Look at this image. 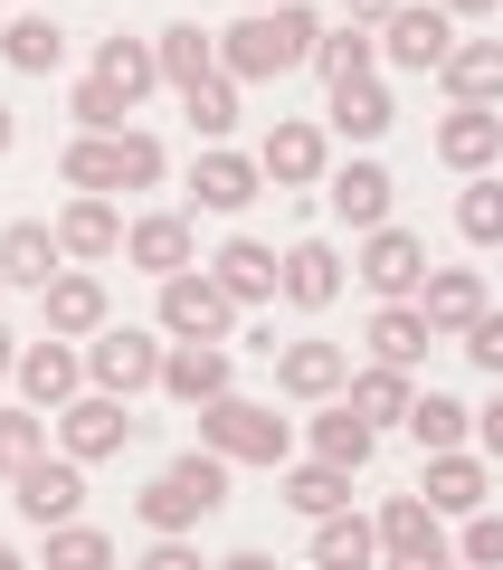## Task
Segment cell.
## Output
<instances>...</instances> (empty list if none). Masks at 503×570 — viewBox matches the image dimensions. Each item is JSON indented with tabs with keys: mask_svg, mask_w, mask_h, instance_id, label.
Here are the masks:
<instances>
[{
	"mask_svg": "<svg viewBox=\"0 0 503 570\" xmlns=\"http://www.w3.org/2000/svg\"><path fill=\"white\" fill-rule=\"evenodd\" d=\"M446 570H465V561H446Z\"/></svg>",
	"mask_w": 503,
	"mask_h": 570,
	"instance_id": "57",
	"label": "cell"
},
{
	"mask_svg": "<svg viewBox=\"0 0 503 570\" xmlns=\"http://www.w3.org/2000/svg\"><path fill=\"white\" fill-rule=\"evenodd\" d=\"M228 324H238V305L219 295V276H209V266L161 276V343H228Z\"/></svg>",
	"mask_w": 503,
	"mask_h": 570,
	"instance_id": "6",
	"label": "cell"
},
{
	"mask_svg": "<svg viewBox=\"0 0 503 570\" xmlns=\"http://www.w3.org/2000/svg\"><path fill=\"white\" fill-rule=\"evenodd\" d=\"M67 115H77V134H124V115H134V105H124L115 86L77 77V86H67Z\"/></svg>",
	"mask_w": 503,
	"mask_h": 570,
	"instance_id": "43",
	"label": "cell"
},
{
	"mask_svg": "<svg viewBox=\"0 0 503 570\" xmlns=\"http://www.w3.org/2000/svg\"><path fill=\"white\" fill-rule=\"evenodd\" d=\"M381 570H446V561H381Z\"/></svg>",
	"mask_w": 503,
	"mask_h": 570,
	"instance_id": "53",
	"label": "cell"
},
{
	"mask_svg": "<svg viewBox=\"0 0 503 570\" xmlns=\"http://www.w3.org/2000/svg\"><path fill=\"white\" fill-rule=\"evenodd\" d=\"M389 10H400V0H343V20H352V29H371V39L389 29Z\"/></svg>",
	"mask_w": 503,
	"mask_h": 570,
	"instance_id": "48",
	"label": "cell"
},
{
	"mask_svg": "<svg viewBox=\"0 0 503 570\" xmlns=\"http://www.w3.org/2000/svg\"><path fill=\"white\" fill-rule=\"evenodd\" d=\"M276 390L285 400H343L352 390V352L343 343H276Z\"/></svg>",
	"mask_w": 503,
	"mask_h": 570,
	"instance_id": "20",
	"label": "cell"
},
{
	"mask_svg": "<svg viewBox=\"0 0 503 570\" xmlns=\"http://www.w3.org/2000/svg\"><path fill=\"white\" fill-rule=\"evenodd\" d=\"M456 561H465V570H503V513H465Z\"/></svg>",
	"mask_w": 503,
	"mask_h": 570,
	"instance_id": "44",
	"label": "cell"
},
{
	"mask_svg": "<svg viewBox=\"0 0 503 570\" xmlns=\"http://www.w3.org/2000/svg\"><path fill=\"white\" fill-rule=\"evenodd\" d=\"M152 58H161V86H181V96H190V86H209V77H219V29L171 20V29L152 39Z\"/></svg>",
	"mask_w": 503,
	"mask_h": 570,
	"instance_id": "25",
	"label": "cell"
},
{
	"mask_svg": "<svg viewBox=\"0 0 503 570\" xmlns=\"http://www.w3.org/2000/svg\"><path fill=\"white\" fill-rule=\"evenodd\" d=\"M161 390L200 419L209 400H228L238 390V362H228V343H171V362H161Z\"/></svg>",
	"mask_w": 503,
	"mask_h": 570,
	"instance_id": "19",
	"label": "cell"
},
{
	"mask_svg": "<svg viewBox=\"0 0 503 570\" xmlns=\"http://www.w3.org/2000/svg\"><path fill=\"white\" fill-rule=\"evenodd\" d=\"M446 20H484V10H503V0H437Z\"/></svg>",
	"mask_w": 503,
	"mask_h": 570,
	"instance_id": "49",
	"label": "cell"
},
{
	"mask_svg": "<svg viewBox=\"0 0 503 570\" xmlns=\"http://www.w3.org/2000/svg\"><path fill=\"white\" fill-rule=\"evenodd\" d=\"M475 456H484V466H503V400L475 409Z\"/></svg>",
	"mask_w": 503,
	"mask_h": 570,
	"instance_id": "46",
	"label": "cell"
},
{
	"mask_svg": "<svg viewBox=\"0 0 503 570\" xmlns=\"http://www.w3.org/2000/svg\"><path fill=\"white\" fill-rule=\"evenodd\" d=\"M323 200H333V219H352L371 238V228H389V200H400V181H389L371 153H352V163H333V181H323Z\"/></svg>",
	"mask_w": 503,
	"mask_h": 570,
	"instance_id": "18",
	"label": "cell"
},
{
	"mask_svg": "<svg viewBox=\"0 0 503 570\" xmlns=\"http://www.w3.org/2000/svg\"><path fill=\"white\" fill-rule=\"evenodd\" d=\"M371 67H381V39H371V29H323V48H314V77L323 86H362L371 77Z\"/></svg>",
	"mask_w": 503,
	"mask_h": 570,
	"instance_id": "38",
	"label": "cell"
},
{
	"mask_svg": "<svg viewBox=\"0 0 503 570\" xmlns=\"http://www.w3.org/2000/svg\"><path fill=\"white\" fill-rule=\"evenodd\" d=\"M181 115H190V134H200V142H228V134H238V77L190 86V96H181Z\"/></svg>",
	"mask_w": 503,
	"mask_h": 570,
	"instance_id": "40",
	"label": "cell"
},
{
	"mask_svg": "<svg viewBox=\"0 0 503 570\" xmlns=\"http://www.w3.org/2000/svg\"><path fill=\"white\" fill-rule=\"evenodd\" d=\"M200 448H209V456H228V466H285L295 428H285L266 400H238V390H228V400H209V409H200Z\"/></svg>",
	"mask_w": 503,
	"mask_h": 570,
	"instance_id": "3",
	"label": "cell"
},
{
	"mask_svg": "<svg viewBox=\"0 0 503 570\" xmlns=\"http://www.w3.org/2000/svg\"><path fill=\"white\" fill-rule=\"evenodd\" d=\"M0 570H29V561H20V551H10V542H0Z\"/></svg>",
	"mask_w": 503,
	"mask_h": 570,
	"instance_id": "54",
	"label": "cell"
},
{
	"mask_svg": "<svg viewBox=\"0 0 503 570\" xmlns=\"http://www.w3.org/2000/svg\"><path fill=\"white\" fill-rule=\"evenodd\" d=\"M0 276H10V285H48V276H67L58 228H48V219H10V228H0Z\"/></svg>",
	"mask_w": 503,
	"mask_h": 570,
	"instance_id": "26",
	"label": "cell"
},
{
	"mask_svg": "<svg viewBox=\"0 0 503 570\" xmlns=\"http://www.w3.org/2000/svg\"><path fill=\"white\" fill-rule=\"evenodd\" d=\"M418 314L437 324V343H465V333H475L494 305H484V276H475V266H427V285H418Z\"/></svg>",
	"mask_w": 503,
	"mask_h": 570,
	"instance_id": "14",
	"label": "cell"
},
{
	"mask_svg": "<svg viewBox=\"0 0 503 570\" xmlns=\"http://www.w3.org/2000/svg\"><path fill=\"white\" fill-rule=\"evenodd\" d=\"M437 77H446L456 105H494L503 115V39H456V58H446Z\"/></svg>",
	"mask_w": 503,
	"mask_h": 570,
	"instance_id": "29",
	"label": "cell"
},
{
	"mask_svg": "<svg viewBox=\"0 0 503 570\" xmlns=\"http://www.w3.org/2000/svg\"><path fill=\"white\" fill-rule=\"evenodd\" d=\"M161 362H171V343L142 324H105L96 343H86V390H105V400H142V390H161Z\"/></svg>",
	"mask_w": 503,
	"mask_h": 570,
	"instance_id": "4",
	"label": "cell"
},
{
	"mask_svg": "<svg viewBox=\"0 0 503 570\" xmlns=\"http://www.w3.org/2000/svg\"><path fill=\"white\" fill-rule=\"evenodd\" d=\"M39 314H48V333H58V343H96V333L115 324V295H105L96 266H67V276L39 285Z\"/></svg>",
	"mask_w": 503,
	"mask_h": 570,
	"instance_id": "12",
	"label": "cell"
},
{
	"mask_svg": "<svg viewBox=\"0 0 503 570\" xmlns=\"http://www.w3.org/2000/svg\"><path fill=\"white\" fill-rule=\"evenodd\" d=\"M456 238L465 247H503V181H494V171L456 190Z\"/></svg>",
	"mask_w": 503,
	"mask_h": 570,
	"instance_id": "39",
	"label": "cell"
},
{
	"mask_svg": "<svg viewBox=\"0 0 503 570\" xmlns=\"http://www.w3.org/2000/svg\"><path fill=\"white\" fill-rule=\"evenodd\" d=\"M209 570H276L266 551H228V561H209Z\"/></svg>",
	"mask_w": 503,
	"mask_h": 570,
	"instance_id": "50",
	"label": "cell"
},
{
	"mask_svg": "<svg viewBox=\"0 0 503 570\" xmlns=\"http://www.w3.org/2000/svg\"><path fill=\"white\" fill-rule=\"evenodd\" d=\"M333 295H343V257H333L323 238H295V247H285V305H295V314H323Z\"/></svg>",
	"mask_w": 503,
	"mask_h": 570,
	"instance_id": "28",
	"label": "cell"
},
{
	"mask_svg": "<svg viewBox=\"0 0 503 570\" xmlns=\"http://www.w3.org/2000/svg\"><path fill=\"white\" fill-rule=\"evenodd\" d=\"M494 153H503V115H494V105H446V115H437V163H446V171L484 181Z\"/></svg>",
	"mask_w": 503,
	"mask_h": 570,
	"instance_id": "15",
	"label": "cell"
},
{
	"mask_svg": "<svg viewBox=\"0 0 503 570\" xmlns=\"http://www.w3.org/2000/svg\"><path fill=\"white\" fill-rule=\"evenodd\" d=\"M209 276H219V295H228V305H276V295H285V257H276V247H266V238H228L219 247V257H209Z\"/></svg>",
	"mask_w": 503,
	"mask_h": 570,
	"instance_id": "16",
	"label": "cell"
},
{
	"mask_svg": "<svg viewBox=\"0 0 503 570\" xmlns=\"http://www.w3.org/2000/svg\"><path fill=\"white\" fill-rule=\"evenodd\" d=\"M0 29H10V20H0Z\"/></svg>",
	"mask_w": 503,
	"mask_h": 570,
	"instance_id": "58",
	"label": "cell"
},
{
	"mask_svg": "<svg viewBox=\"0 0 503 570\" xmlns=\"http://www.w3.org/2000/svg\"><path fill=\"white\" fill-rule=\"evenodd\" d=\"M96 86H115L124 105H142L161 86V58H152V39H96Z\"/></svg>",
	"mask_w": 503,
	"mask_h": 570,
	"instance_id": "33",
	"label": "cell"
},
{
	"mask_svg": "<svg viewBox=\"0 0 503 570\" xmlns=\"http://www.w3.org/2000/svg\"><path fill=\"white\" fill-rule=\"evenodd\" d=\"M10 134H20V115H10V105H0V153H10Z\"/></svg>",
	"mask_w": 503,
	"mask_h": 570,
	"instance_id": "52",
	"label": "cell"
},
{
	"mask_svg": "<svg viewBox=\"0 0 503 570\" xmlns=\"http://www.w3.org/2000/svg\"><path fill=\"white\" fill-rule=\"evenodd\" d=\"M362 343H371V362H389V371H418V362H427V343H437V324H427L418 305H381Z\"/></svg>",
	"mask_w": 503,
	"mask_h": 570,
	"instance_id": "31",
	"label": "cell"
},
{
	"mask_svg": "<svg viewBox=\"0 0 503 570\" xmlns=\"http://www.w3.org/2000/svg\"><path fill=\"white\" fill-rule=\"evenodd\" d=\"M48 456V419L39 409H0V475H29Z\"/></svg>",
	"mask_w": 503,
	"mask_h": 570,
	"instance_id": "42",
	"label": "cell"
},
{
	"mask_svg": "<svg viewBox=\"0 0 503 570\" xmlns=\"http://www.w3.org/2000/svg\"><path fill=\"white\" fill-rule=\"evenodd\" d=\"M314 456H323V466H343V475H362L371 456H381V428L352 419V400H323L314 409Z\"/></svg>",
	"mask_w": 503,
	"mask_h": 570,
	"instance_id": "24",
	"label": "cell"
},
{
	"mask_svg": "<svg viewBox=\"0 0 503 570\" xmlns=\"http://www.w3.org/2000/svg\"><path fill=\"white\" fill-rule=\"evenodd\" d=\"M124 266H142V276H190L200 266V238H190V209H142V219H124Z\"/></svg>",
	"mask_w": 503,
	"mask_h": 570,
	"instance_id": "11",
	"label": "cell"
},
{
	"mask_svg": "<svg viewBox=\"0 0 503 570\" xmlns=\"http://www.w3.org/2000/svg\"><path fill=\"white\" fill-rule=\"evenodd\" d=\"M408 438H418L427 456H456L465 438H475V409L446 400V390H418V409H408Z\"/></svg>",
	"mask_w": 503,
	"mask_h": 570,
	"instance_id": "35",
	"label": "cell"
},
{
	"mask_svg": "<svg viewBox=\"0 0 503 570\" xmlns=\"http://www.w3.org/2000/svg\"><path fill=\"white\" fill-rule=\"evenodd\" d=\"M10 381H20V400L39 409V419H58L67 400H86V343H58V333H48V343H20V371H10Z\"/></svg>",
	"mask_w": 503,
	"mask_h": 570,
	"instance_id": "10",
	"label": "cell"
},
{
	"mask_svg": "<svg viewBox=\"0 0 503 570\" xmlns=\"http://www.w3.org/2000/svg\"><path fill=\"white\" fill-rule=\"evenodd\" d=\"M219 504H228V456H209V448L171 456V466L134 494V513H142V532H152V542H190V523H209Z\"/></svg>",
	"mask_w": 503,
	"mask_h": 570,
	"instance_id": "2",
	"label": "cell"
},
{
	"mask_svg": "<svg viewBox=\"0 0 503 570\" xmlns=\"http://www.w3.org/2000/svg\"><path fill=\"white\" fill-rule=\"evenodd\" d=\"M418 494H427V513H437V523H465V513H484V494H494V466H484L475 448H456V456H427Z\"/></svg>",
	"mask_w": 503,
	"mask_h": 570,
	"instance_id": "21",
	"label": "cell"
},
{
	"mask_svg": "<svg viewBox=\"0 0 503 570\" xmlns=\"http://www.w3.org/2000/svg\"><path fill=\"white\" fill-rule=\"evenodd\" d=\"M381 561H456L446 551V523L427 513V494H381Z\"/></svg>",
	"mask_w": 503,
	"mask_h": 570,
	"instance_id": "17",
	"label": "cell"
},
{
	"mask_svg": "<svg viewBox=\"0 0 503 570\" xmlns=\"http://www.w3.org/2000/svg\"><path fill=\"white\" fill-rule=\"evenodd\" d=\"M124 134H134V124H124ZM124 134H77L58 153V181L67 190H96V200H115L124 190Z\"/></svg>",
	"mask_w": 503,
	"mask_h": 570,
	"instance_id": "27",
	"label": "cell"
},
{
	"mask_svg": "<svg viewBox=\"0 0 503 570\" xmlns=\"http://www.w3.org/2000/svg\"><path fill=\"white\" fill-rule=\"evenodd\" d=\"M10 371H20V343H10V324H0V381H10Z\"/></svg>",
	"mask_w": 503,
	"mask_h": 570,
	"instance_id": "51",
	"label": "cell"
},
{
	"mask_svg": "<svg viewBox=\"0 0 503 570\" xmlns=\"http://www.w3.org/2000/svg\"><path fill=\"white\" fill-rule=\"evenodd\" d=\"M134 570H209V561H200V551H190V542H152V551H142Z\"/></svg>",
	"mask_w": 503,
	"mask_h": 570,
	"instance_id": "47",
	"label": "cell"
},
{
	"mask_svg": "<svg viewBox=\"0 0 503 570\" xmlns=\"http://www.w3.org/2000/svg\"><path fill=\"white\" fill-rule=\"evenodd\" d=\"M0 58L20 67V77H58V58H67V29L29 10V20H10V29H0Z\"/></svg>",
	"mask_w": 503,
	"mask_h": 570,
	"instance_id": "37",
	"label": "cell"
},
{
	"mask_svg": "<svg viewBox=\"0 0 503 570\" xmlns=\"http://www.w3.org/2000/svg\"><path fill=\"white\" fill-rule=\"evenodd\" d=\"M58 456H77V466H96V456H124V438H134V400H105V390H86V400H67L58 419Z\"/></svg>",
	"mask_w": 503,
	"mask_h": 570,
	"instance_id": "7",
	"label": "cell"
},
{
	"mask_svg": "<svg viewBox=\"0 0 503 570\" xmlns=\"http://www.w3.org/2000/svg\"><path fill=\"white\" fill-rule=\"evenodd\" d=\"M456 352H465V362H475V371H494V381H503V314H484V324L465 333Z\"/></svg>",
	"mask_w": 503,
	"mask_h": 570,
	"instance_id": "45",
	"label": "cell"
},
{
	"mask_svg": "<svg viewBox=\"0 0 503 570\" xmlns=\"http://www.w3.org/2000/svg\"><path fill=\"white\" fill-rule=\"evenodd\" d=\"M381 58L408 67V77H437V67L456 58V20H446L437 0H400V10H389V29H381Z\"/></svg>",
	"mask_w": 503,
	"mask_h": 570,
	"instance_id": "8",
	"label": "cell"
},
{
	"mask_svg": "<svg viewBox=\"0 0 503 570\" xmlns=\"http://www.w3.org/2000/svg\"><path fill=\"white\" fill-rule=\"evenodd\" d=\"M323 48V20L304 10V0H285V10H247L238 29H219V77L257 86V77H285V67H314Z\"/></svg>",
	"mask_w": 503,
	"mask_h": 570,
	"instance_id": "1",
	"label": "cell"
},
{
	"mask_svg": "<svg viewBox=\"0 0 503 570\" xmlns=\"http://www.w3.org/2000/svg\"><path fill=\"white\" fill-rule=\"evenodd\" d=\"M257 181H266V171L247 163V153L209 142L200 163H190V209H219V219H228V209H247V200H257Z\"/></svg>",
	"mask_w": 503,
	"mask_h": 570,
	"instance_id": "23",
	"label": "cell"
},
{
	"mask_svg": "<svg viewBox=\"0 0 503 570\" xmlns=\"http://www.w3.org/2000/svg\"><path fill=\"white\" fill-rule=\"evenodd\" d=\"M257 171H266L276 190L333 181V134H323V124H304V115H276V134L257 142Z\"/></svg>",
	"mask_w": 503,
	"mask_h": 570,
	"instance_id": "9",
	"label": "cell"
},
{
	"mask_svg": "<svg viewBox=\"0 0 503 570\" xmlns=\"http://www.w3.org/2000/svg\"><path fill=\"white\" fill-rule=\"evenodd\" d=\"M352 276H362L381 305H418V285H427V238H418V228H400V219L371 228L362 257H352Z\"/></svg>",
	"mask_w": 503,
	"mask_h": 570,
	"instance_id": "5",
	"label": "cell"
},
{
	"mask_svg": "<svg viewBox=\"0 0 503 570\" xmlns=\"http://www.w3.org/2000/svg\"><path fill=\"white\" fill-rule=\"evenodd\" d=\"M352 419H371V428H408V409H418V381L408 371H389V362H371V371H352Z\"/></svg>",
	"mask_w": 503,
	"mask_h": 570,
	"instance_id": "32",
	"label": "cell"
},
{
	"mask_svg": "<svg viewBox=\"0 0 503 570\" xmlns=\"http://www.w3.org/2000/svg\"><path fill=\"white\" fill-rule=\"evenodd\" d=\"M10 504H20L39 532L77 523V504H86V466H77V456H39L29 475H10Z\"/></svg>",
	"mask_w": 503,
	"mask_h": 570,
	"instance_id": "13",
	"label": "cell"
},
{
	"mask_svg": "<svg viewBox=\"0 0 503 570\" xmlns=\"http://www.w3.org/2000/svg\"><path fill=\"white\" fill-rule=\"evenodd\" d=\"M0 295H10V276H0Z\"/></svg>",
	"mask_w": 503,
	"mask_h": 570,
	"instance_id": "56",
	"label": "cell"
},
{
	"mask_svg": "<svg viewBox=\"0 0 503 570\" xmlns=\"http://www.w3.org/2000/svg\"><path fill=\"white\" fill-rule=\"evenodd\" d=\"M389 124H400V105H389V86H381V77L333 86V134H343V142H381Z\"/></svg>",
	"mask_w": 503,
	"mask_h": 570,
	"instance_id": "34",
	"label": "cell"
},
{
	"mask_svg": "<svg viewBox=\"0 0 503 570\" xmlns=\"http://www.w3.org/2000/svg\"><path fill=\"white\" fill-rule=\"evenodd\" d=\"M247 10H285V0H247Z\"/></svg>",
	"mask_w": 503,
	"mask_h": 570,
	"instance_id": "55",
	"label": "cell"
},
{
	"mask_svg": "<svg viewBox=\"0 0 503 570\" xmlns=\"http://www.w3.org/2000/svg\"><path fill=\"white\" fill-rule=\"evenodd\" d=\"M48 228H58L67 266H105V257H124V209H115V200H96V190H77V200H67Z\"/></svg>",
	"mask_w": 503,
	"mask_h": 570,
	"instance_id": "22",
	"label": "cell"
},
{
	"mask_svg": "<svg viewBox=\"0 0 503 570\" xmlns=\"http://www.w3.org/2000/svg\"><path fill=\"white\" fill-rule=\"evenodd\" d=\"M39 570H115V532H96V523H58L48 532V561Z\"/></svg>",
	"mask_w": 503,
	"mask_h": 570,
	"instance_id": "41",
	"label": "cell"
},
{
	"mask_svg": "<svg viewBox=\"0 0 503 570\" xmlns=\"http://www.w3.org/2000/svg\"><path fill=\"white\" fill-rule=\"evenodd\" d=\"M276 494L304 513V523H323V513H352V475H343V466H323V456H314V466H285Z\"/></svg>",
	"mask_w": 503,
	"mask_h": 570,
	"instance_id": "36",
	"label": "cell"
},
{
	"mask_svg": "<svg viewBox=\"0 0 503 570\" xmlns=\"http://www.w3.org/2000/svg\"><path fill=\"white\" fill-rule=\"evenodd\" d=\"M314 570H381V523L371 513H323L314 523Z\"/></svg>",
	"mask_w": 503,
	"mask_h": 570,
	"instance_id": "30",
	"label": "cell"
}]
</instances>
